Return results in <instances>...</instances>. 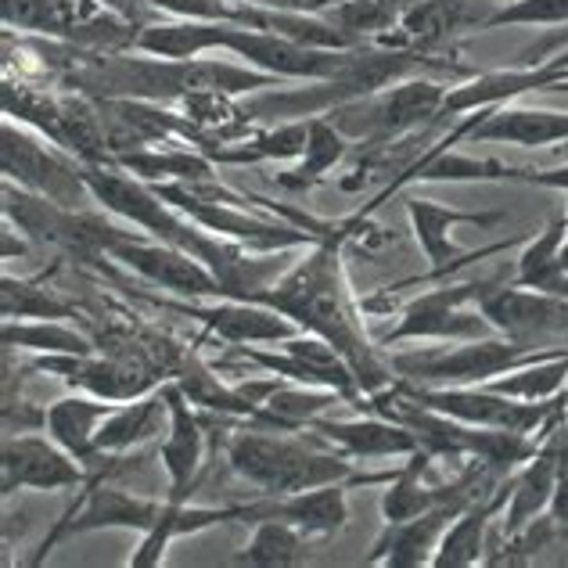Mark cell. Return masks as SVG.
<instances>
[{
  "label": "cell",
  "mask_w": 568,
  "mask_h": 568,
  "mask_svg": "<svg viewBox=\"0 0 568 568\" xmlns=\"http://www.w3.org/2000/svg\"><path fill=\"white\" fill-rule=\"evenodd\" d=\"M342 248H346V227L338 223L335 234H327L324 242L298 252V260L288 271H284L271 288L252 295L248 303L274 306L288 321L298 324V332H313L332 342L353 367L364 396H371L393 385L396 371L388 364V356H382L378 342L367 335L364 306L353 298L346 263H342Z\"/></svg>",
  "instance_id": "cell-1"
},
{
  "label": "cell",
  "mask_w": 568,
  "mask_h": 568,
  "mask_svg": "<svg viewBox=\"0 0 568 568\" xmlns=\"http://www.w3.org/2000/svg\"><path fill=\"white\" fill-rule=\"evenodd\" d=\"M227 465L237 478L260 493V497H288V493H303L327 483H356L375 486L388 483L393 471L361 475L353 457L324 446L310 428L303 432H281L256 422H237L227 432Z\"/></svg>",
  "instance_id": "cell-2"
},
{
  "label": "cell",
  "mask_w": 568,
  "mask_h": 568,
  "mask_svg": "<svg viewBox=\"0 0 568 568\" xmlns=\"http://www.w3.org/2000/svg\"><path fill=\"white\" fill-rule=\"evenodd\" d=\"M446 94H450V87L439 80L407 77L371 98L335 104L332 112H324V119L346 133L353 144H382L407 138L425 123H439Z\"/></svg>",
  "instance_id": "cell-3"
},
{
  "label": "cell",
  "mask_w": 568,
  "mask_h": 568,
  "mask_svg": "<svg viewBox=\"0 0 568 568\" xmlns=\"http://www.w3.org/2000/svg\"><path fill=\"white\" fill-rule=\"evenodd\" d=\"M565 353V346H526V342L486 335L457 342L454 349H425V353H396L388 356L396 378L417 385H486L521 364L544 361V356Z\"/></svg>",
  "instance_id": "cell-4"
},
{
  "label": "cell",
  "mask_w": 568,
  "mask_h": 568,
  "mask_svg": "<svg viewBox=\"0 0 568 568\" xmlns=\"http://www.w3.org/2000/svg\"><path fill=\"white\" fill-rule=\"evenodd\" d=\"M497 284V277L478 281H446L439 288L422 292L396 310V324L378 338V346L399 342H468L497 335L483 313V295Z\"/></svg>",
  "instance_id": "cell-5"
},
{
  "label": "cell",
  "mask_w": 568,
  "mask_h": 568,
  "mask_svg": "<svg viewBox=\"0 0 568 568\" xmlns=\"http://www.w3.org/2000/svg\"><path fill=\"white\" fill-rule=\"evenodd\" d=\"M0 166H4V181L19 184L33 194H43L65 209H87L94 202L91 187H87L83 162L48 141L43 133L29 126H14V119L4 123V148H0Z\"/></svg>",
  "instance_id": "cell-6"
},
{
  "label": "cell",
  "mask_w": 568,
  "mask_h": 568,
  "mask_svg": "<svg viewBox=\"0 0 568 568\" xmlns=\"http://www.w3.org/2000/svg\"><path fill=\"white\" fill-rule=\"evenodd\" d=\"M29 371L54 375L69 388H77V393H91L112 403L138 399L166 382L155 367H148L141 361H126V356L101 353V349L98 353H43L29 361Z\"/></svg>",
  "instance_id": "cell-7"
},
{
  "label": "cell",
  "mask_w": 568,
  "mask_h": 568,
  "mask_svg": "<svg viewBox=\"0 0 568 568\" xmlns=\"http://www.w3.org/2000/svg\"><path fill=\"white\" fill-rule=\"evenodd\" d=\"M483 313L493 332L526 346H565L568 342V295L521 288V284H493L483 295Z\"/></svg>",
  "instance_id": "cell-8"
},
{
  "label": "cell",
  "mask_w": 568,
  "mask_h": 568,
  "mask_svg": "<svg viewBox=\"0 0 568 568\" xmlns=\"http://www.w3.org/2000/svg\"><path fill=\"white\" fill-rule=\"evenodd\" d=\"M159 310H170L176 317L199 321L209 335H216L227 346H281L284 338L298 335V324L284 317L281 310L266 303H248V298H223L213 306L199 303H176V298H162L152 292H138Z\"/></svg>",
  "instance_id": "cell-9"
},
{
  "label": "cell",
  "mask_w": 568,
  "mask_h": 568,
  "mask_svg": "<svg viewBox=\"0 0 568 568\" xmlns=\"http://www.w3.org/2000/svg\"><path fill=\"white\" fill-rule=\"evenodd\" d=\"M170 399V432L159 443V460L170 478V504H187L191 493L205 483L209 475V439L213 432L205 425L202 407H194L187 393L176 382H162Z\"/></svg>",
  "instance_id": "cell-10"
},
{
  "label": "cell",
  "mask_w": 568,
  "mask_h": 568,
  "mask_svg": "<svg viewBox=\"0 0 568 568\" xmlns=\"http://www.w3.org/2000/svg\"><path fill=\"white\" fill-rule=\"evenodd\" d=\"M0 475H4V497L19 489L62 493V489L87 486L83 460L72 457L65 446H58L48 432L4 436V446H0Z\"/></svg>",
  "instance_id": "cell-11"
},
{
  "label": "cell",
  "mask_w": 568,
  "mask_h": 568,
  "mask_svg": "<svg viewBox=\"0 0 568 568\" xmlns=\"http://www.w3.org/2000/svg\"><path fill=\"white\" fill-rule=\"evenodd\" d=\"M109 260L123 263L130 274H138L141 281L155 284V288H166L181 298H223L216 274L202 260H194L191 252L176 245L159 242V237L130 234L126 242H119L109 252Z\"/></svg>",
  "instance_id": "cell-12"
},
{
  "label": "cell",
  "mask_w": 568,
  "mask_h": 568,
  "mask_svg": "<svg viewBox=\"0 0 568 568\" xmlns=\"http://www.w3.org/2000/svg\"><path fill=\"white\" fill-rule=\"evenodd\" d=\"M407 220H410V234L417 248L425 252L428 260V281H443L450 277V271L465 266V260H475V252H465L454 242V227H497L507 216L500 209H457V205H443L432 199H407Z\"/></svg>",
  "instance_id": "cell-13"
},
{
  "label": "cell",
  "mask_w": 568,
  "mask_h": 568,
  "mask_svg": "<svg viewBox=\"0 0 568 568\" xmlns=\"http://www.w3.org/2000/svg\"><path fill=\"white\" fill-rule=\"evenodd\" d=\"M227 51L234 58H242L245 65L271 72L277 80H327L342 69V62L349 58V51H324V48H306L288 37L263 33V29L234 26Z\"/></svg>",
  "instance_id": "cell-14"
},
{
  "label": "cell",
  "mask_w": 568,
  "mask_h": 568,
  "mask_svg": "<svg viewBox=\"0 0 568 568\" xmlns=\"http://www.w3.org/2000/svg\"><path fill=\"white\" fill-rule=\"evenodd\" d=\"M450 144H518V148H547L568 141V112L555 109H526V104H497V109L471 112L450 130Z\"/></svg>",
  "instance_id": "cell-15"
},
{
  "label": "cell",
  "mask_w": 568,
  "mask_h": 568,
  "mask_svg": "<svg viewBox=\"0 0 568 568\" xmlns=\"http://www.w3.org/2000/svg\"><path fill=\"white\" fill-rule=\"evenodd\" d=\"M497 8V0H414V8L396 26V37H385L378 43L407 48L417 54H436L454 37L468 33V29H483Z\"/></svg>",
  "instance_id": "cell-16"
},
{
  "label": "cell",
  "mask_w": 568,
  "mask_h": 568,
  "mask_svg": "<svg viewBox=\"0 0 568 568\" xmlns=\"http://www.w3.org/2000/svg\"><path fill=\"white\" fill-rule=\"evenodd\" d=\"M227 521H248L256 526V500H245V504H170L166 500V511L155 521L152 529L141 532V544L133 547V555L126 558L130 568H155L166 561V550L184 540V536H199L213 526H227Z\"/></svg>",
  "instance_id": "cell-17"
},
{
  "label": "cell",
  "mask_w": 568,
  "mask_h": 568,
  "mask_svg": "<svg viewBox=\"0 0 568 568\" xmlns=\"http://www.w3.org/2000/svg\"><path fill=\"white\" fill-rule=\"evenodd\" d=\"M313 436L332 450L356 457V460H378V457H410L414 450H422L414 439V432L399 422H388L382 414L364 417H313L306 425Z\"/></svg>",
  "instance_id": "cell-18"
},
{
  "label": "cell",
  "mask_w": 568,
  "mask_h": 568,
  "mask_svg": "<svg viewBox=\"0 0 568 568\" xmlns=\"http://www.w3.org/2000/svg\"><path fill=\"white\" fill-rule=\"evenodd\" d=\"M465 507L468 504H439V507H432V511L407 518V521H385L382 536L371 544V555L364 561L367 565H388V568L432 565L446 529H450V521L465 511Z\"/></svg>",
  "instance_id": "cell-19"
},
{
  "label": "cell",
  "mask_w": 568,
  "mask_h": 568,
  "mask_svg": "<svg viewBox=\"0 0 568 568\" xmlns=\"http://www.w3.org/2000/svg\"><path fill=\"white\" fill-rule=\"evenodd\" d=\"M349 486L356 483H327L303 493H288V497H256L260 518L292 521L313 544L332 540L349 526Z\"/></svg>",
  "instance_id": "cell-20"
},
{
  "label": "cell",
  "mask_w": 568,
  "mask_h": 568,
  "mask_svg": "<svg viewBox=\"0 0 568 568\" xmlns=\"http://www.w3.org/2000/svg\"><path fill=\"white\" fill-rule=\"evenodd\" d=\"M511 475H507L493 493H486V497L471 500L465 511L450 521V529H446L432 565L436 568H471V565L486 561L489 532L497 526V518L504 515L507 500H511Z\"/></svg>",
  "instance_id": "cell-21"
},
{
  "label": "cell",
  "mask_w": 568,
  "mask_h": 568,
  "mask_svg": "<svg viewBox=\"0 0 568 568\" xmlns=\"http://www.w3.org/2000/svg\"><path fill=\"white\" fill-rule=\"evenodd\" d=\"M170 432V399L166 388H152L138 399H126L104 417V425L98 428L94 454H126L152 446L159 436Z\"/></svg>",
  "instance_id": "cell-22"
},
{
  "label": "cell",
  "mask_w": 568,
  "mask_h": 568,
  "mask_svg": "<svg viewBox=\"0 0 568 568\" xmlns=\"http://www.w3.org/2000/svg\"><path fill=\"white\" fill-rule=\"evenodd\" d=\"M234 22H202V19H173V22H148L138 33L141 54L170 58V62H187V58H205L209 51H227Z\"/></svg>",
  "instance_id": "cell-23"
},
{
  "label": "cell",
  "mask_w": 568,
  "mask_h": 568,
  "mask_svg": "<svg viewBox=\"0 0 568 568\" xmlns=\"http://www.w3.org/2000/svg\"><path fill=\"white\" fill-rule=\"evenodd\" d=\"M115 407H119V403L91 396V393H69V396L54 399L48 407L43 432H48L58 446H65V450L77 460H87L94 454L98 428L104 425V417H109Z\"/></svg>",
  "instance_id": "cell-24"
},
{
  "label": "cell",
  "mask_w": 568,
  "mask_h": 568,
  "mask_svg": "<svg viewBox=\"0 0 568 568\" xmlns=\"http://www.w3.org/2000/svg\"><path fill=\"white\" fill-rule=\"evenodd\" d=\"M504 176H526V170L507 166L500 159L460 155V152H450V141H436L399 176L396 191H403L407 184H468V181H504Z\"/></svg>",
  "instance_id": "cell-25"
},
{
  "label": "cell",
  "mask_w": 568,
  "mask_h": 568,
  "mask_svg": "<svg viewBox=\"0 0 568 568\" xmlns=\"http://www.w3.org/2000/svg\"><path fill=\"white\" fill-rule=\"evenodd\" d=\"M112 162H119L126 173L141 176L144 184H173V181H202V176H216V162L209 159L202 148H194L187 141L138 148V152L115 155Z\"/></svg>",
  "instance_id": "cell-26"
},
{
  "label": "cell",
  "mask_w": 568,
  "mask_h": 568,
  "mask_svg": "<svg viewBox=\"0 0 568 568\" xmlns=\"http://www.w3.org/2000/svg\"><path fill=\"white\" fill-rule=\"evenodd\" d=\"M353 141L346 138L342 130H335L332 123H327L324 115H310V138H306V152L295 159V166L281 170L274 176V184L281 191H313L327 173H332L335 166H342L346 159H353Z\"/></svg>",
  "instance_id": "cell-27"
},
{
  "label": "cell",
  "mask_w": 568,
  "mask_h": 568,
  "mask_svg": "<svg viewBox=\"0 0 568 568\" xmlns=\"http://www.w3.org/2000/svg\"><path fill=\"white\" fill-rule=\"evenodd\" d=\"M313 540L306 532H298L292 521L284 518H260L252 526V536L245 550H237L234 565H252V568H292L310 561Z\"/></svg>",
  "instance_id": "cell-28"
},
{
  "label": "cell",
  "mask_w": 568,
  "mask_h": 568,
  "mask_svg": "<svg viewBox=\"0 0 568 568\" xmlns=\"http://www.w3.org/2000/svg\"><path fill=\"white\" fill-rule=\"evenodd\" d=\"M62 144H65V152H72L80 162H87V166L112 162L101 104L94 98L77 94V91L62 94Z\"/></svg>",
  "instance_id": "cell-29"
},
{
  "label": "cell",
  "mask_w": 568,
  "mask_h": 568,
  "mask_svg": "<svg viewBox=\"0 0 568 568\" xmlns=\"http://www.w3.org/2000/svg\"><path fill=\"white\" fill-rule=\"evenodd\" d=\"M98 11V0H4V26L65 40L72 26H80Z\"/></svg>",
  "instance_id": "cell-30"
},
{
  "label": "cell",
  "mask_w": 568,
  "mask_h": 568,
  "mask_svg": "<svg viewBox=\"0 0 568 568\" xmlns=\"http://www.w3.org/2000/svg\"><path fill=\"white\" fill-rule=\"evenodd\" d=\"M414 8V0H335L324 11V19L338 26L342 33L353 37L356 43L364 40H385L388 33H396V26L403 22V14Z\"/></svg>",
  "instance_id": "cell-31"
},
{
  "label": "cell",
  "mask_w": 568,
  "mask_h": 568,
  "mask_svg": "<svg viewBox=\"0 0 568 568\" xmlns=\"http://www.w3.org/2000/svg\"><path fill=\"white\" fill-rule=\"evenodd\" d=\"M0 313L4 321H83L77 303H65L48 284L11 274L0 281Z\"/></svg>",
  "instance_id": "cell-32"
},
{
  "label": "cell",
  "mask_w": 568,
  "mask_h": 568,
  "mask_svg": "<svg viewBox=\"0 0 568 568\" xmlns=\"http://www.w3.org/2000/svg\"><path fill=\"white\" fill-rule=\"evenodd\" d=\"M0 101H4V115L8 119H19L22 126L43 133V138L54 141L58 148H65L62 144V94H58V91L37 87V83H29L22 77H19V83H14L8 77Z\"/></svg>",
  "instance_id": "cell-33"
},
{
  "label": "cell",
  "mask_w": 568,
  "mask_h": 568,
  "mask_svg": "<svg viewBox=\"0 0 568 568\" xmlns=\"http://www.w3.org/2000/svg\"><path fill=\"white\" fill-rule=\"evenodd\" d=\"M4 349H22V353H98L94 335L80 332L77 324L69 321H29V324H14L4 321Z\"/></svg>",
  "instance_id": "cell-34"
},
{
  "label": "cell",
  "mask_w": 568,
  "mask_h": 568,
  "mask_svg": "<svg viewBox=\"0 0 568 568\" xmlns=\"http://www.w3.org/2000/svg\"><path fill=\"white\" fill-rule=\"evenodd\" d=\"M489 388H497L504 396H515V399H526V403H547L561 396L568 388V349L555 353V356H544V361H532V364H521L507 375L486 382Z\"/></svg>",
  "instance_id": "cell-35"
},
{
  "label": "cell",
  "mask_w": 568,
  "mask_h": 568,
  "mask_svg": "<svg viewBox=\"0 0 568 568\" xmlns=\"http://www.w3.org/2000/svg\"><path fill=\"white\" fill-rule=\"evenodd\" d=\"M568 22V0H507L489 14L483 29L497 26H565Z\"/></svg>",
  "instance_id": "cell-36"
},
{
  "label": "cell",
  "mask_w": 568,
  "mask_h": 568,
  "mask_svg": "<svg viewBox=\"0 0 568 568\" xmlns=\"http://www.w3.org/2000/svg\"><path fill=\"white\" fill-rule=\"evenodd\" d=\"M155 11L173 19H202V22H234L242 19V0H152Z\"/></svg>",
  "instance_id": "cell-37"
},
{
  "label": "cell",
  "mask_w": 568,
  "mask_h": 568,
  "mask_svg": "<svg viewBox=\"0 0 568 568\" xmlns=\"http://www.w3.org/2000/svg\"><path fill=\"white\" fill-rule=\"evenodd\" d=\"M98 4L123 14V19L138 22V26H148V14H152V0H98Z\"/></svg>",
  "instance_id": "cell-38"
},
{
  "label": "cell",
  "mask_w": 568,
  "mask_h": 568,
  "mask_svg": "<svg viewBox=\"0 0 568 568\" xmlns=\"http://www.w3.org/2000/svg\"><path fill=\"white\" fill-rule=\"evenodd\" d=\"M245 4L256 8H277V11H310V14H324L335 0H245Z\"/></svg>",
  "instance_id": "cell-39"
},
{
  "label": "cell",
  "mask_w": 568,
  "mask_h": 568,
  "mask_svg": "<svg viewBox=\"0 0 568 568\" xmlns=\"http://www.w3.org/2000/svg\"><path fill=\"white\" fill-rule=\"evenodd\" d=\"M526 181L536 184V187H550V191H568V166H558V170H526Z\"/></svg>",
  "instance_id": "cell-40"
},
{
  "label": "cell",
  "mask_w": 568,
  "mask_h": 568,
  "mask_svg": "<svg viewBox=\"0 0 568 568\" xmlns=\"http://www.w3.org/2000/svg\"><path fill=\"white\" fill-rule=\"evenodd\" d=\"M547 91H568V77L565 80H555V83L547 87Z\"/></svg>",
  "instance_id": "cell-41"
},
{
  "label": "cell",
  "mask_w": 568,
  "mask_h": 568,
  "mask_svg": "<svg viewBox=\"0 0 568 568\" xmlns=\"http://www.w3.org/2000/svg\"><path fill=\"white\" fill-rule=\"evenodd\" d=\"M565 220H568V213H565Z\"/></svg>",
  "instance_id": "cell-42"
}]
</instances>
